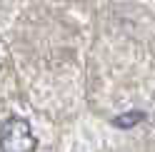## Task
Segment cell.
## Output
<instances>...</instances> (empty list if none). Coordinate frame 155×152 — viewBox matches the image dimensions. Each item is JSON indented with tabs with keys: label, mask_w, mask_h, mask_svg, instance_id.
I'll list each match as a JSON object with an SVG mask.
<instances>
[{
	"label": "cell",
	"mask_w": 155,
	"mask_h": 152,
	"mask_svg": "<svg viewBox=\"0 0 155 152\" xmlns=\"http://www.w3.org/2000/svg\"><path fill=\"white\" fill-rule=\"evenodd\" d=\"M145 115L143 112H125V115H118V117H113V125L115 127H120V130H128V127H133V125H138V122L143 120Z\"/></svg>",
	"instance_id": "7a4b0ae2"
},
{
	"label": "cell",
	"mask_w": 155,
	"mask_h": 152,
	"mask_svg": "<svg viewBox=\"0 0 155 152\" xmlns=\"http://www.w3.org/2000/svg\"><path fill=\"white\" fill-rule=\"evenodd\" d=\"M38 140L30 122L23 117H10L0 127V150L3 152H33Z\"/></svg>",
	"instance_id": "6da1fadb"
}]
</instances>
